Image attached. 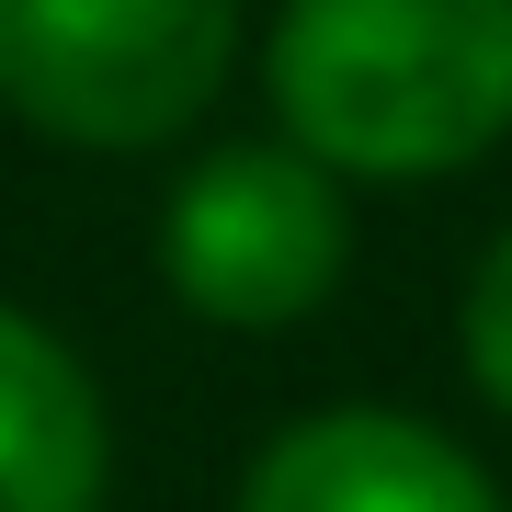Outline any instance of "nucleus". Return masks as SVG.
Segmentation results:
<instances>
[{
	"label": "nucleus",
	"mask_w": 512,
	"mask_h": 512,
	"mask_svg": "<svg viewBox=\"0 0 512 512\" xmlns=\"http://www.w3.org/2000/svg\"><path fill=\"white\" fill-rule=\"evenodd\" d=\"M103 387L46 319L0 308V512H103Z\"/></svg>",
	"instance_id": "obj_5"
},
{
	"label": "nucleus",
	"mask_w": 512,
	"mask_h": 512,
	"mask_svg": "<svg viewBox=\"0 0 512 512\" xmlns=\"http://www.w3.org/2000/svg\"><path fill=\"white\" fill-rule=\"evenodd\" d=\"M239 0H0V103L57 148H160L228 92Z\"/></svg>",
	"instance_id": "obj_2"
},
{
	"label": "nucleus",
	"mask_w": 512,
	"mask_h": 512,
	"mask_svg": "<svg viewBox=\"0 0 512 512\" xmlns=\"http://www.w3.org/2000/svg\"><path fill=\"white\" fill-rule=\"evenodd\" d=\"M239 512H501L490 467L410 410H308L239 478Z\"/></svg>",
	"instance_id": "obj_4"
},
{
	"label": "nucleus",
	"mask_w": 512,
	"mask_h": 512,
	"mask_svg": "<svg viewBox=\"0 0 512 512\" xmlns=\"http://www.w3.org/2000/svg\"><path fill=\"white\" fill-rule=\"evenodd\" d=\"M353 262L342 171H319L296 137H239L171 183L160 274L194 319L217 330H296Z\"/></svg>",
	"instance_id": "obj_3"
},
{
	"label": "nucleus",
	"mask_w": 512,
	"mask_h": 512,
	"mask_svg": "<svg viewBox=\"0 0 512 512\" xmlns=\"http://www.w3.org/2000/svg\"><path fill=\"white\" fill-rule=\"evenodd\" d=\"M467 376L512 421V239H490V262L467 274Z\"/></svg>",
	"instance_id": "obj_6"
},
{
	"label": "nucleus",
	"mask_w": 512,
	"mask_h": 512,
	"mask_svg": "<svg viewBox=\"0 0 512 512\" xmlns=\"http://www.w3.org/2000/svg\"><path fill=\"white\" fill-rule=\"evenodd\" d=\"M274 126L342 183H444L512 137V0H285Z\"/></svg>",
	"instance_id": "obj_1"
}]
</instances>
